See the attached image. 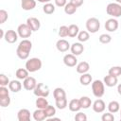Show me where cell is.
<instances>
[{
    "label": "cell",
    "mask_w": 121,
    "mask_h": 121,
    "mask_svg": "<svg viewBox=\"0 0 121 121\" xmlns=\"http://www.w3.org/2000/svg\"><path fill=\"white\" fill-rule=\"evenodd\" d=\"M32 49V43L27 39H23L16 49V54L19 59L21 60H26L29 57V53Z\"/></svg>",
    "instance_id": "cell-1"
},
{
    "label": "cell",
    "mask_w": 121,
    "mask_h": 121,
    "mask_svg": "<svg viewBox=\"0 0 121 121\" xmlns=\"http://www.w3.org/2000/svg\"><path fill=\"white\" fill-rule=\"evenodd\" d=\"M92 92H93V95L97 97V98H100L104 95L105 94V84L102 80H99V79H95L92 82Z\"/></svg>",
    "instance_id": "cell-2"
},
{
    "label": "cell",
    "mask_w": 121,
    "mask_h": 121,
    "mask_svg": "<svg viewBox=\"0 0 121 121\" xmlns=\"http://www.w3.org/2000/svg\"><path fill=\"white\" fill-rule=\"evenodd\" d=\"M42 60L39 58H30L26 61V68L29 73H34L42 68Z\"/></svg>",
    "instance_id": "cell-3"
},
{
    "label": "cell",
    "mask_w": 121,
    "mask_h": 121,
    "mask_svg": "<svg viewBox=\"0 0 121 121\" xmlns=\"http://www.w3.org/2000/svg\"><path fill=\"white\" fill-rule=\"evenodd\" d=\"M106 12L112 18H117L121 16V5L118 3H110L106 7Z\"/></svg>",
    "instance_id": "cell-4"
},
{
    "label": "cell",
    "mask_w": 121,
    "mask_h": 121,
    "mask_svg": "<svg viewBox=\"0 0 121 121\" xmlns=\"http://www.w3.org/2000/svg\"><path fill=\"white\" fill-rule=\"evenodd\" d=\"M86 29L89 33H96L100 28V22L95 17H91L86 21Z\"/></svg>",
    "instance_id": "cell-5"
},
{
    "label": "cell",
    "mask_w": 121,
    "mask_h": 121,
    "mask_svg": "<svg viewBox=\"0 0 121 121\" xmlns=\"http://www.w3.org/2000/svg\"><path fill=\"white\" fill-rule=\"evenodd\" d=\"M49 88L47 85H45L43 82H40L37 84V86L35 87V89L33 90V94L38 97V96H43V97H47L49 95Z\"/></svg>",
    "instance_id": "cell-6"
},
{
    "label": "cell",
    "mask_w": 121,
    "mask_h": 121,
    "mask_svg": "<svg viewBox=\"0 0 121 121\" xmlns=\"http://www.w3.org/2000/svg\"><path fill=\"white\" fill-rule=\"evenodd\" d=\"M32 30L31 28L27 26V24H21L18 26L17 27V33L19 35L20 38H23V39H26V38H29L32 34Z\"/></svg>",
    "instance_id": "cell-7"
},
{
    "label": "cell",
    "mask_w": 121,
    "mask_h": 121,
    "mask_svg": "<svg viewBox=\"0 0 121 121\" xmlns=\"http://www.w3.org/2000/svg\"><path fill=\"white\" fill-rule=\"evenodd\" d=\"M37 81L35 79V78L33 77H27L26 78H25L23 80V87L27 90V91H33L35 89V87L37 86Z\"/></svg>",
    "instance_id": "cell-8"
},
{
    "label": "cell",
    "mask_w": 121,
    "mask_h": 121,
    "mask_svg": "<svg viewBox=\"0 0 121 121\" xmlns=\"http://www.w3.org/2000/svg\"><path fill=\"white\" fill-rule=\"evenodd\" d=\"M119 23L115 18H110L105 22V28L109 32H114L117 30Z\"/></svg>",
    "instance_id": "cell-9"
},
{
    "label": "cell",
    "mask_w": 121,
    "mask_h": 121,
    "mask_svg": "<svg viewBox=\"0 0 121 121\" xmlns=\"http://www.w3.org/2000/svg\"><path fill=\"white\" fill-rule=\"evenodd\" d=\"M18 37H19V35H18L17 31L12 30V29H9V30H8V31L5 32L4 39L9 43H14L15 42H17Z\"/></svg>",
    "instance_id": "cell-10"
},
{
    "label": "cell",
    "mask_w": 121,
    "mask_h": 121,
    "mask_svg": "<svg viewBox=\"0 0 121 121\" xmlns=\"http://www.w3.org/2000/svg\"><path fill=\"white\" fill-rule=\"evenodd\" d=\"M63 63L68 66V67H74L78 64V59H77V56L73 55L72 53L71 54H66L64 57H63Z\"/></svg>",
    "instance_id": "cell-11"
},
{
    "label": "cell",
    "mask_w": 121,
    "mask_h": 121,
    "mask_svg": "<svg viewBox=\"0 0 121 121\" xmlns=\"http://www.w3.org/2000/svg\"><path fill=\"white\" fill-rule=\"evenodd\" d=\"M26 24L27 26L31 28V30L34 31H38L41 27V23L39 21V19H37L36 17H28L26 19Z\"/></svg>",
    "instance_id": "cell-12"
},
{
    "label": "cell",
    "mask_w": 121,
    "mask_h": 121,
    "mask_svg": "<svg viewBox=\"0 0 121 121\" xmlns=\"http://www.w3.org/2000/svg\"><path fill=\"white\" fill-rule=\"evenodd\" d=\"M92 107H93V111H94L95 112L100 113V112H103L105 111V109H106V104H105V102H104L102 99L98 98V99H96V100L92 104Z\"/></svg>",
    "instance_id": "cell-13"
},
{
    "label": "cell",
    "mask_w": 121,
    "mask_h": 121,
    "mask_svg": "<svg viewBox=\"0 0 121 121\" xmlns=\"http://www.w3.org/2000/svg\"><path fill=\"white\" fill-rule=\"evenodd\" d=\"M70 43L68 41L64 40V39H60L57 41L56 43V47L58 49V51L60 52H66L70 49Z\"/></svg>",
    "instance_id": "cell-14"
},
{
    "label": "cell",
    "mask_w": 121,
    "mask_h": 121,
    "mask_svg": "<svg viewBox=\"0 0 121 121\" xmlns=\"http://www.w3.org/2000/svg\"><path fill=\"white\" fill-rule=\"evenodd\" d=\"M70 50H71V53L75 56H78L80 55L83 51H84V46L83 44L78 42V43H74L71 46H70Z\"/></svg>",
    "instance_id": "cell-15"
},
{
    "label": "cell",
    "mask_w": 121,
    "mask_h": 121,
    "mask_svg": "<svg viewBox=\"0 0 121 121\" xmlns=\"http://www.w3.org/2000/svg\"><path fill=\"white\" fill-rule=\"evenodd\" d=\"M17 119L19 121H29L30 120V112L27 109H21L17 112Z\"/></svg>",
    "instance_id": "cell-16"
},
{
    "label": "cell",
    "mask_w": 121,
    "mask_h": 121,
    "mask_svg": "<svg viewBox=\"0 0 121 121\" xmlns=\"http://www.w3.org/2000/svg\"><path fill=\"white\" fill-rule=\"evenodd\" d=\"M90 70V64L87 61H80L77 64L76 66V71L78 74H84V73H88V71Z\"/></svg>",
    "instance_id": "cell-17"
},
{
    "label": "cell",
    "mask_w": 121,
    "mask_h": 121,
    "mask_svg": "<svg viewBox=\"0 0 121 121\" xmlns=\"http://www.w3.org/2000/svg\"><path fill=\"white\" fill-rule=\"evenodd\" d=\"M103 82L106 86L108 87H113L117 84L118 82V79L116 77H113V76H111L108 74V76H105L104 78H103Z\"/></svg>",
    "instance_id": "cell-18"
},
{
    "label": "cell",
    "mask_w": 121,
    "mask_h": 121,
    "mask_svg": "<svg viewBox=\"0 0 121 121\" xmlns=\"http://www.w3.org/2000/svg\"><path fill=\"white\" fill-rule=\"evenodd\" d=\"M68 108L71 112H79V110L81 109V106H80V103H79V99H77V98H73L69 101L68 103Z\"/></svg>",
    "instance_id": "cell-19"
},
{
    "label": "cell",
    "mask_w": 121,
    "mask_h": 121,
    "mask_svg": "<svg viewBox=\"0 0 121 121\" xmlns=\"http://www.w3.org/2000/svg\"><path fill=\"white\" fill-rule=\"evenodd\" d=\"M21 7L24 10H31L36 7L35 0H21Z\"/></svg>",
    "instance_id": "cell-20"
},
{
    "label": "cell",
    "mask_w": 121,
    "mask_h": 121,
    "mask_svg": "<svg viewBox=\"0 0 121 121\" xmlns=\"http://www.w3.org/2000/svg\"><path fill=\"white\" fill-rule=\"evenodd\" d=\"M33 118L35 121H43V120H45L47 118V116L43 109L37 108V110H35L33 112Z\"/></svg>",
    "instance_id": "cell-21"
},
{
    "label": "cell",
    "mask_w": 121,
    "mask_h": 121,
    "mask_svg": "<svg viewBox=\"0 0 121 121\" xmlns=\"http://www.w3.org/2000/svg\"><path fill=\"white\" fill-rule=\"evenodd\" d=\"M9 89L11 92H13V93H18V92H20L21 89H22V83H21L19 80L13 79V80H11V81L9 82Z\"/></svg>",
    "instance_id": "cell-22"
},
{
    "label": "cell",
    "mask_w": 121,
    "mask_h": 121,
    "mask_svg": "<svg viewBox=\"0 0 121 121\" xmlns=\"http://www.w3.org/2000/svg\"><path fill=\"white\" fill-rule=\"evenodd\" d=\"M92 81H93V78H92L91 74H89V73L81 74V76H80V78H79V82H80L81 85L87 86V85H89L90 83H92Z\"/></svg>",
    "instance_id": "cell-23"
},
{
    "label": "cell",
    "mask_w": 121,
    "mask_h": 121,
    "mask_svg": "<svg viewBox=\"0 0 121 121\" xmlns=\"http://www.w3.org/2000/svg\"><path fill=\"white\" fill-rule=\"evenodd\" d=\"M35 105H36V107L38 109H43V110L49 104H48V101H47V99L45 97H43V96H38V98L35 101Z\"/></svg>",
    "instance_id": "cell-24"
},
{
    "label": "cell",
    "mask_w": 121,
    "mask_h": 121,
    "mask_svg": "<svg viewBox=\"0 0 121 121\" xmlns=\"http://www.w3.org/2000/svg\"><path fill=\"white\" fill-rule=\"evenodd\" d=\"M79 32V28H78V26L75 25V24H72L68 26V37L70 38H75L78 36Z\"/></svg>",
    "instance_id": "cell-25"
},
{
    "label": "cell",
    "mask_w": 121,
    "mask_h": 121,
    "mask_svg": "<svg viewBox=\"0 0 121 121\" xmlns=\"http://www.w3.org/2000/svg\"><path fill=\"white\" fill-rule=\"evenodd\" d=\"M28 73H29V72L27 71L26 68H19V69L16 70L15 76H16V78H17L18 79L24 80L25 78H26L28 77Z\"/></svg>",
    "instance_id": "cell-26"
},
{
    "label": "cell",
    "mask_w": 121,
    "mask_h": 121,
    "mask_svg": "<svg viewBox=\"0 0 121 121\" xmlns=\"http://www.w3.org/2000/svg\"><path fill=\"white\" fill-rule=\"evenodd\" d=\"M108 111L110 112H112V113H115V112H119L120 111V104L115 100L111 101L108 104Z\"/></svg>",
    "instance_id": "cell-27"
},
{
    "label": "cell",
    "mask_w": 121,
    "mask_h": 121,
    "mask_svg": "<svg viewBox=\"0 0 121 121\" xmlns=\"http://www.w3.org/2000/svg\"><path fill=\"white\" fill-rule=\"evenodd\" d=\"M53 96L56 99H59V98H62V97H66V93L64 91V89L60 88V87H57L54 89L53 91Z\"/></svg>",
    "instance_id": "cell-28"
},
{
    "label": "cell",
    "mask_w": 121,
    "mask_h": 121,
    "mask_svg": "<svg viewBox=\"0 0 121 121\" xmlns=\"http://www.w3.org/2000/svg\"><path fill=\"white\" fill-rule=\"evenodd\" d=\"M79 103L81 109H88L92 106V100L89 96H81L79 98Z\"/></svg>",
    "instance_id": "cell-29"
},
{
    "label": "cell",
    "mask_w": 121,
    "mask_h": 121,
    "mask_svg": "<svg viewBox=\"0 0 121 121\" xmlns=\"http://www.w3.org/2000/svg\"><path fill=\"white\" fill-rule=\"evenodd\" d=\"M77 37H78V42L85 43V42H87L90 39V34H89V32L87 30H81V31L78 32V34Z\"/></svg>",
    "instance_id": "cell-30"
},
{
    "label": "cell",
    "mask_w": 121,
    "mask_h": 121,
    "mask_svg": "<svg viewBox=\"0 0 121 121\" xmlns=\"http://www.w3.org/2000/svg\"><path fill=\"white\" fill-rule=\"evenodd\" d=\"M77 9H78V8H77L73 3L69 2V3H67V4L65 5V7H64V12H65L66 14H68V15H72V14L76 13Z\"/></svg>",
    "instance_id": "cell-31"
},
{
    "label": "cell",
    "mask_w": 121,
    "mask_h": 121,
    "mask_svg": "<svg viewBox=\"0 0 121 121\" xmlns=\"http://www.w3.org/2000/svg\"><path fill=\"white\" fill-rule=\"evenodd\" d=\"M55 9H56L55 6L50 2L49 3H45L43 5V11L45 14H52V13L55 12Z\"/></svg>",
    "instance_id": "cell-32"
},
{
    "label": "cell",
    "mask_w": 121,
    "mask_h": 121,
    "mask_svg": "<svg viewBox=\"0 0 121 121\" xmlns=\"http://www.w3.org/2000/svg\"><path fill=\"white\" fill-rule=\"evenodd\" d=\"M55 104L56 107L60 110H63L67 107V98L66 97H62V98H59L55 100Z\"/></svg>",
    "instance_id": "cell-33"
},
{
    "label": "cell",
    "mask_w": 121,
    "mask_h": 121,
    "mask_svg": "<svg viewBox=\"0 0 121 121\" xmlns=\"http://www.w3.org/2000/svg\"><path fill=\"white\" fill-rule=\"evenodd\" d=\"M108 74L111 75V76H113V77H120L121 76V66H112L109 69L108 71Z\"/></svg>",
    "instance_id": "cell-34"
},
{
    "label": "cell",
    "mask_w": 121,
    "mask_h": 121,
    "mask_svg": "<svg viewBox=\"0 0 121 121\" xmlns=\"http://www.w3.org/2000/svg\"><path fill=\"white\" fill-rule=\"evenodd\" d=\"M43 111H44V112H45V114H46L48 119L53 117L56 114V108L54 106H52V105H48L45 109H43Z\"/></svg>",
    "instance_id": "cell-35"
},
{
    "label": "cell",
    "mask_w": 121,
    "mask_h": 121,
    "mask_svg": "<svg viewBox=\"0 0 121 121\" xmlns=\"http://www.w3.org/2000/svg\"><path fill=\"white\" fill-rule=\"evenodd\" d=\"M98 40H99V42H100L101 43L106 44V43H111V41H112V36H111L110 34H106V33H104V34H101V35L99 36Z\"/></svg>",
    "instance_id": "cell-36"
},
{
    "label": "cell",
    "mask_w": 121,
    "mask_h": 121,
    "mask_svg": "<svg viewBox=\"0 0 121 121\" xmlns=\"http://www.w3.org/2000/svg\"><path fill=\"white\" fill-rule=\"evenodd\" d=\"M59 36L60 38H64L68 36V26H61L59 29Z\"/></svg>",
    "instance_id": "cell-37"
},
{
    "label": "cell",
    "mask_w": 121,
    "mask_h": 121,
    "mask_svg": "<svg viewBox=\"0 0 121 121\" xmlns=\"http://www.w3.org/2000/svg\"><path fill=\"white\" fill-rule=\"evenodd\" d=\"M9 79L5 74H0V86H9Z\"/></svg>",
    "instance_id": "cell-38"
},
{
    "label": "cell",
    "mask_w": 121,
    "mask_h": 121,
    "mask_svg": "<svg viewBox=\"0 0 121 121\" xmlns=\"http://www.w3.org/2000/svg\"><path fill=\"white\" fill-rule=\"evenodd\" d=\"M9 104H10V97H9V95L0 98V106H1V107L6 108V107H8Z\"/></svg>",
    "instance_id": "cell-39"
},
{
    "label": "cell",
    "mask_w": 121,
    "mask_h": 121,
    "mask_svg": "<svg viewBox=\"0 0 121 121\" xmlns=\"http://www.w3.org/2000/svg\"><path fill=\"white\" fill-rule=\"evenodd\" d=\"M101 120H102V121H113V120H114V115H113L112 112H108L102 114Z\"/></svg>",
    "instance_id": "cell-40"
},
{
    "label": "cell",
    "mask_w": 121,
    "mask_h": 121,
    "mask_svg": "<svg viewBox=\"0 0 121 121\" xmlns=\"http://www.w3.org/2000/svg\"><path fill=\"white\" fill-rule=\"evenodd\" d=\"M74 119L76 121H86L87 120V115L81 112H78V113L75 115Z\"/></svg>",
    "instance_id": "cell-41"
},
{
    "label": "cell",
    "mask_w": 121,
    "mask_h": 121,
    "mask_svg": "<svg viewBox=\"0 0 121 121\" xmlns=\"http://www.w3.org/2000/svg\"><path fill=\"white\" fill-rule=\"evenodd\" d=\"M9 18L8 12L5 9H0V24H4Z\"/></svg>",
    "instance_id": "cell-42"
},
{
    "label": "cell",
    "mask_w": 121,
    "mask_h": 121,
    "mask_svg": "<svg viewBox=\"0 0 121 121\" xmlns=\"http://www.w3.org/2000/svg\"><path fill=\"white\" fill-rule=\"evenodd\" d=\"M9 89L7 88V86H0V98L9 95Z\"/></svg>",
    "instance_id": "cell-43"
},
{
    "label": "cell",
    "mask_w": 121,
    "mask_h": 121,
    "mask_svg": "<svg viewBox=\"0 0 121 121\" xmlns=\"http://www.w3.org/2000/svg\"><path fill=\"white\" fill-rule=\"evenodd\" d=\"M54 1H55V5L60 8L65 7V5L67 4V0H54Z\"/></svg>",
    "instance_id": "cell-44"
},
{
    "label": "cell",
    "mask_w": 121,
    "mask_h": 121,
    "mask_svg": "<svg viewBox=\"0 0 121 121\" xmlns=\"http://www.w3.org/2000/svg\"><path fill=\"white\" fill-rule=\"evenodd\" d=\"M70 2L73 3L77 8H78V7L83 5V0H70Z\"/></svg>",
    "instance_id": "cell-45"
},
{
    "label": "cell",
    "mask_w": 121,
    "mask_h": 121,
    "mask_svg": "<svg viewBox=\"0 0 121 121\" xmlns=\"http://www.w3.org/2000/svg\"><path fill=\"white\" fill-rule=\"evenodd\" d=\"M117 92H118V94L121 95V83H119V84L117 85Z\"/></svg>",
    "instance_id": "cell-46"
},
{
    "label": "cell",
    "mask_w": 121,
    "mask_h": 121,
    "mask_svg": "<svg viewBox=\"0 0 121 121\" xmlns=\"http://www.w3.org/2000/svg\"><path fill=\"white\" fill-rule=\"evenodd\" d=\"M38 2H40V3H43V4H45V3H49L51 0H37Z\"/></svg>",
    "instance_id": "cell-47"
},
{
    "label": "cell",
    "mask_w": 121,
    "mask_h": 121,
    "mask_svg": "<svg viewBox=\"0 0 121 121\" xmlns=\"http://www.w3.org/2000/svg\"><path fill=\"white\" fill-rule=\"evenodd\" d=\"M4 36H5L4 30H3V29H0V38H4Z\"/></svg>",
    "instance_id": "cell-48"
},
{
    "label": "cell",
    "mask_w": 121,
    "mask_h": 121,
    "mask_svg": "<svg viewBox=\"0 0 121 121\" xmlns=\"http://www.w3.org/2000/svg\"><path fill=\"white\" fill-rule=\"evenodd\" d=\"M115 2H116V3H118V4H120V5H121V0H115Z\"/></svg>",
    "instance_id": "cell-49"
},
{
    "label": "cell",
    "mask_w": 121,
    "mask_h": 121,
    "mask_svg": "<svg viewBox=\"0 0 121 121\" xmlns=\"http://www.w3.org/2000/svg\"><path fill=\"white\" fill-rule=\"evenodd\" d=\"M120 118H121V108H120Z\"/></svg>",
    "instance_id": "cell-50"
}]
</instances>
